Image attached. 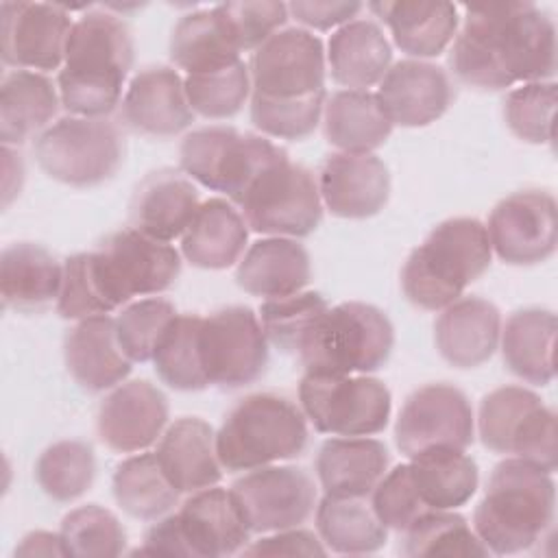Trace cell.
<instances>
[{
  "label": "cell",
  "mask_w": 558,
  "mask_h": 558,
  "mask_svg": "<svg viewBox=\"0 0 558 558\" xmlns=\"http://www.w3.org/2000/svg\"><path fill=\"white\" fill-rule=\"evenodd\" d=\"M453 74L475 89L551 81L556 74V26L534 2L466 7L449 57Z\"/></svg>",
  "instance_id": "obj_1"
},
{
  "label": "cell",
  "mask_w": 558,
  "mask_h": 558,
  "mask_svg": "<svg viewBox=\"0 0 558 558\" xmlns=\"http://www.w3.org/2000/svg\"><path fill=\"white\" fill-rule=\"evenodd\" d=\"M133 37L120 15L94 9L70 31L57 87L61 105L81 118H102L122 98L133 68Z\"/></svg>",
  "instance_id": "obj_2"
},
{
  "label": "cell",
  "mask_w": 558,
  "mask_h": 558,
  "mask_svg": "<svg viewBox=\"0 0 558 558\" xmlns=\"http://www.w3.org/2000/svg\"><path fill=\"white\" fill-rule=\"evenodd\" d=\"M556 484L551 473L521 460H501L473 512V530L490 554H519L534 547L554 523Z\"/></svg>",
  "instance_id": "obj_3"
},
{
  "label": "cell",
  "mask_w": 558,
  "mask_h": 558,
  "mask_svg": "<svg viewBox=\"0 0 558 558\" xmlns=\"http://www.w3.org/2000/svg\"><path fill=\"white\" fill-rule=\"evenodd\" d=\"M493 248L477 218H449L436 225L401 270L405 299L427 312L445 310L490 266Z\"/></svg>",
  "instance_id": "obj_4"
},
{
  "label": "cell",
  "mask_w": 558,
  "mask_h": 558,
  "mask_svg": "<svg viewBox=\"0 0 558 558\" xmlns=\"http://www.w3.org/2000/svg\"><path fill=\"white\" fill-rule=\"evenodd\" d=\"M392 347L395 329L379 307L344 301L316 318L296 355L305 373L368 375L388 362Z\"/></svg>",
  "instance_id": "obj_5"
},
{
  "label": "cell",
  "mask_w": 558,
  "mask_h": 558,
  "mask_svg": "<svg viewBox=\"0 0 558 558\" xmlns=\"http://www.w3.org/2000/svg\"><path fill=\"white\" fill-rule=\"evenodd\" d=\"M305 447L307 423L303 410L275 392L244 397L216 434V456L229 473L292 460Z\"/></svg>",
  "instance_id": "obj_6"
},
{
  "label": "cell",
  "mask_w": 558,
  "mask_h": 558,
  "mask_svg": "<svg viewBox=\"0 0 558 558\" xmlns=\"http://www.w3.org/2000/svg\"><path fill=\"white\" fill-rule=\"evenodd\" d=\"M244 222L272 238H305L323 220V198L314 174L288 155L266 166L238 198Z\"/></svg>",
  "instance_id": "obj_7"
},
{
  "label": "cell",
  "mask_w": 558,
  "mask_h": 558,
  "mask_svg": "<svg viewBox=\"0 0 558 558\" xmlns=\"http://www.w3.org/2000/svg\"><path fill=\"white\" fill-rule=\"evenodd\" d=\"M33 150L50 179L72 187L109 181L124 159L122 135L105 118H61L37 135Z\"/></svg>",
  "instance_id": "obj_8"
},
{
  "label": "cell",
  "mask_w": 558,
  "mask_h": 558,
  "mask_svg": "<svg viewBox=\"0 0 558 558\" xmlns=\"http://www.w3.org/2000/svg\"><path fill=\"white\" fill-rule=\"evenodd\" d=\"M89 262L109 312L133 296L168 290L181 272V257L174 246L153 240L133 227L105 238L89 253Z\"/></svg>",
  "instance_id": "obj_9"
},
{
  "label": "cell",
  "mask_w": 558,
  "mask_h": 558,
  "mask_svg": "<svg viewBox=\"0 0 558 558\" xmlns=\"http://www.w3.org/2000/svg\"><path fill=\"white\" fill-rule=\"evenodd\" d=\"M288 155L270 140L233 126H203L179 146L181 170L201 185L227 194L235 205L248 183L272 161Z\"/></svg>",
  "instance_id": "obj_10"
},
{
  "label": "cell",
  "mask_w": 558,
  "mask_h": 558,
  "mask_svg": "<svg viewBox=\"0 0 558 558\" xmlns=\"http://www.w3.org/2000/svg\"><path fill=\"white\" fill-rule=\"evenodd\" d=\"M299 401L314 429L331 436L379 434L392 410L386 384L368 375L305 373L299 384Z\"/></svg>",
  "instance_id": "obj_11"
},
{
  "label": "cell",
  "mask_w": 558,
  "mask_h": 558,
  "mask_svg": "<svg viewBox=\"0 0 558 558\" xmlns=\"http://www.w3.org/2000/svg\"><path fill=\"white\" fill-rule=\"evenodd\" d=\"M198 349L209 384L242 388L262 377L268 364V340L259 316L244 307H222L201 320Z\"/></svg>",
  "instance_id": "obj_12"
},
{
  "label": "cell",
  "mask_w": 558,
  "mask_h": 558,
  "mask_svg": "<svg viewBox=\"0 0 558 558\" xmlns=\"http://www.w3.org/2000/svg\"><path fill=\"white\" fill-rule=\"evenodd\" d=\"M235 506L251 534L299 527L316 506L312 477L299 466H259L231 484Z\"/></svg>",
  "instance_id": "obj_13"
},
{
  "label": "cell",
  "mask_w": 558,
  "mask_h": 558,
  "mask_svg": "<svg viewBox=\"0 0 558 558\" xmlns=\"http://www.w3.org/2000/svg\"><path fill=\"white\" fill-rule=\"evenodd\" d=\"M323 41L305 28H283L253 50L251 94L277 100L325 92Z\"/></svg>",
  "instance_id": "obj_14"
},
{
  "label": "cell",
  "mask_w": 558,
  "mask_h": 558,
  "mask_svg": "<svg viewBox=\"0 0 558 558\" xmlns=\"http://www.w3.org/2000/svg\"><path fill=\"white\" fill-rule=\"evenodd\" d=\"M475 421L466 395L451 384L416 388L403 403L395 440L403 456L412 458L432 447L466 449L473 442Z\"/></svg>",
  "instance_id": "obj_15"
},
{
  "label": "cell",
  "mask_w": 558,
  "mask_h": 558,
  "mask_svg": "<svg viewBox=\"0 0 558 558\" xmlns=\"http://www.w3.org/2000/svg\"><path fill=\"white\" fill-rule=\"evenodd\" d=\"M490 248L512 266L549 259L558 244L556 198L543 190H523L501 198L486 225Z\"/></svg>",
  "instance_id": "obj_16"
},
{
  "label": "cell",
  "mask_w": 558,
  "mask_h": 558,
  "mask_svg": "<svg viewBox=\"0 0 558 558\" xmlns=\"http://www.w3.org/2000/svg\"><path fill=\"white\" fill-rule=\"evenodd\" d=\"M70 11L48 2L0 4V54L17 70H57L63 65L72 31Z\"/></svg>",
  "instance_id": "obj_17"
},
{
  "label": "cell",
  "mask_w": 558,
  "mask_h": 558,
  "mask_svg": "<svg viewBox=\"0 0 558 558\" xmlns=\"http://www.w3.org/2000/svg\"><path fill=\"white\" fill-rule=\"evenodd\" d=\"M168 399L146 379L116 386L98 408V438L118 453L144 451L161 438L168 425Z\"/></svg>",
  "instance_id": "obj_18"
},
{
  "label": "cell",
  "mask_w": 558,
  "mask_h": 558,
  "mask_svg": "<svg viewBox=\"0 0 558 558\" xmlns=\"http://www.w3.org/2000/svg\"><path fill=\"white\" fill-rule=\"evenodd\" d=\"M375 96L392 126L416 129L436 122L449 109L453 87L440 65L403 59L388 68Z\"/></svg>",
  "instance_id": "obj_19"
},
{
  "label": "cell",
  "mask_w": 558,
  "mask_h": 558,
  "mask_svg": "<svg viewBox=\"0 0 558 558\" xmlns=\"http://www.w3.org/2000/svg\"><path fill=\"white\" fill-rule=\"evenodd\" d=\"M323 205L338 218L362 220L379 214L390 196V172L386 163L366 153L329 155L318 172Z\"/></svg>",
  "instance_id": "obj_20"
},
{
  "label": "cell",
  "mask_w": 558,
  "mask_h": 558,
  "mask_svg": "<svg viewBox=\"0 0 558 558\" xmlns=\"http://www.w3.org/2000/svg\"><path fill=\"white\" fill-rule=\"evenodd\" d=\"M126 126L150 137H172L194 122L183 78L166 65L140 70L122 98Z\"/></svg>",
  "instance_id": "obj_21"
},
{
  "label": "cell",
  "mask_w": 558,
  "mask_h": 558,
  "mask_svg": "<svg viewBox=\"0 0 558 558\" xmlns=\"http://www.w3.org/2000/svg\"><path fill=\"white\" fill-rule=\"evenodd\" d=\"M174 517L192 558L238 554L251 536L231 490L225 488L209 486L192 493Z\"/></svg>",
  "instance_id": "obj_22"
},
{
  "label": "cell",
  "mask_w": 558,
  "mask_h": 558,
  "mask_svg": "<svg viewBox=\"0 0 558 558\" xmlns=\"http://www.w3.org/2000/svg\"><path fill=\"white\" fill-rule=\"evenodd\" d=\"M501 314L480 296H460L440 310L434 340L440 357L456 368H475L493 357L499 347Z\"/></svg>",
  "instance_id": "obj_23"
},
{
  "label": "cell",
  "mask_w": 558,
  "mask_h": 558,
  "mask_svg": "<svg viewBox=\"0 0 558 558\" xmlns=\"http://www.w3.org/2000/svg\"><path fill=\"white\" fill-rule=\"evenodd\" d=\"M65 368L87 392H102L120 386L131 373V360L122 351L116 318L107 314L78 320L63 342Z\"/></svg>",
  "instance_id": "obj_24"
},
{
  "label": "cell",
  "mask_w": 558,
  "mask_h": 558,
  "mask_svg": "<svg viewBox=\"0 0 558 558\" xmlns=\"http://www.w3.org/2000/svg\"><path fill=\"white\" fill-rule=\"evenodd\" d=\"M157 462L179 493H196L216 486L222 466L216 456V434L198 416H183L168 425L157 445Z\"/></svg>",
  "instance_id": "obj_25"
},
{
  "label": "cell",
  "mask_w": 558,
  "mask_h": 558,
  "mask_svg": "<svg viewBox=\"0 0 558 558\" xmlns=\"http://www.w3.org/2000/svg\"><path fill=\"white\" fill-rule=\"evenodd\" d=\"M198 207V190L187 177L174 170H159L148 174L135 190L131 222L133 229L153 240L172 242L174 238H183Z\"/></svg>",
  "instance_id": "obj_26"
},
{
  "label": "cell",
  "mask_w": 558,
  "mask_h": 558,
  "mask_svg": "<svg viewBox=\"0 0 558 558\" xmlns=\"http://www.w3.org/2000/svg\"><path fill=\"white\" fill-rule=\"evenodd\" d=\"M390 464L388 447L366 436L329 438L316 453V475L325 495L368 497Z\"/></svg>",
  "instance_id": "obj_27"
},
{
  "label": "cell",
  "mask_w": 558,
  "mask_h": 558,
  "mask_svg": "<svg viewBox=\"0 0 558 558\" xmlns=\"http://www.w3.org/2000/svg\"><path fill=\"white\" fill-rule=\"evenodd\" d=\"M310 279V253L292 238H266L253 242L235 270L238 286L244 292L264 299L301 292Z\"/></svg>",
  "instance_id": "obj_28"
},
{
  "label": "cell",
  "mask_w": 558,
  "mask_h": 558,
  "mask_svg": "<svg viewBox=\"0 0 558 558\" xmlns=\"http://www.w3.org/2000/svg\"><path fill=\"white\" fill-rule=\"evenodd\" d=\"M368 9L390 28L401 52L416 59L438 57L458 31V9L451 2L384 0L371 2Z\"/></svg>",
  "instance_id": "obj_29"
},
{
  "label": "cell",
  "mask_w": 558,
  "mask_h": 558,
  "mask_svg": "<svg viewBox=\"0 0 558 558\" xmlns=\"http://www.w3.org/2000/svg\"><path fill=\"white\" fill-rule=\"evenodd\" d=\"M248 225L227 198L201 203L192 225L181 238L183 257L203 270H225L242 259Z\"/></svg>",
  "instance_id": "obj_30"
},
{
  "label": "cell",
  "mask_w": 558,
  "mask_h": 558,
  "mask_svg": "<svg viewBox=\"0 0 558 558\" xmlns=\"http://www.w3.org/2000/svg\"><path fill=\"white\" fill-rule=\"evenodd\" d=\"M325 59L338 85L368 92L386 76L392 63V48L375 22L351 20L329 37Z\"/></svg>",
  "instance_id": "obj_31"
},
{
  "label": "cell",
  "mask_w": 558,
  "mask_h": 558,
  "mask_svg": "<svg viewBox=\"0 0 558 558\" xmlns=\"http://www.w3.org/2000/svg\"><path fill=\"white\" fill-rule=\"evenodd\" d=\"M556 314L541 307H525L508 316L501 327L504 364L519 379L547 386L556 377Z\"/></svg>",
  "instance_id": "obj_32"
},
{
  "label": "cell",
  "mask_w": 558,
  "mask_h": 558,
  "mask_svg": "<svg viewBox=\"0 0 558 558\" xmlns=\"http://www.w3.org/2000/svg\"><path fill=\"white\" fill-rule=\"evenodd\" d=\"M325 140L342 153L366 155L379 148L392 133V122L371 92L340 89L323 107Z\"/></svg>",
  "instance_id": "obj_33"
},
{
  "label": "cell",
  "mask_w": 558,
  "mask_h": 558,
  "mask_svg": "<svg viewBox=\"0 0 558 558\" xmlns=\"http://www.w3.org/2000/svg\"><path fill=\"white\" fill-rule=\"evenodd\" d=\"M63 266L33 242L9 244L0 255V290L4 307L37 310L59 296Z\"/></svg>",
  "instance_id": "obj_34"
},
{
  "label": "cell",
  "mask_w": 558,
  "mask_h": 558,
  "mask_svg": "<svg viewBox=\"0 0 558 558\" xmlns=\"http://www.w3.org/2000/svg\"><path fill=\"white\" fill-rule=\"evenodd\" d=\"M414 488L429 510H456L477 490V464L464 449L432 447L408 462Z\"/></svg>",
  "instance_id": "obj_35"
},
{
  "label": "cell",
  "mask_w": 558,
  "mask_h": 558,
  "mask_svg": "<svg viewBox=\"0 0 558 558\" xmlns=\"http://www.w3.org/2000/svg\"><path fill=\"white\" fill-rule=\"evenodd\" d=\"M59 94L39 72L13 70L0 85V140L4 146L22 144L57 116Z\"/></svg>",
  "instance_id": "obj_36"
},
{
  "label": "cell",
  "mask_w": 558,
  "mask_h": 558,
  "mask_svg": "<svg viewBox=\"0 0 558 558\" xmlns=\"http://www.w3.org/2000/svg\"><path fill=\"white\" fill-rule=\"evenodd\" d=\"M316 530L323 545L336 554H373L388 541V527L364 497L325 495L316 506Z\"/></svg>",
  "instance_id": "obj_37"
},
{
  "label": "cell",
  "mask_w": 558,
  "mask_h": 558,
  "mask_svg": "<svg viewBox=\"0 0 558 558\" xmlns=\"http://www.w3.org/2000/svg\"><path fill=\"white\" fill-rule=\"evenodd\" d=\"M179 495L181 493L163 475L155 453H137L116 466L113 497L133 519H161L177 506Z\"/></svg>",
  "instance_id": "obj_38"
},
{
  "label": "cell",
  "mask_w": 558,
  "mask_h": 558,
  "mask_svg": "<svg viewBox=\"0 0 558 558\" xmlns=\"http://www.w3.org/2000/svg\"><path fill=\"white\" fill-rule=\"evenodd\" d=\"M170 59L185 74L214 72L238 63L240 50L227 39L211 9L183 15L170 37Z\"/></svg>",
  "instance_id": "obj_39"
},
{
  "label": "cell",
  "mask_w": 558,
  "mask_h": 558,
  "mask_svg": "<svg viewBox=\"0 0 558 558\" xmlns=\"http://www.w3.org/2000/svg\"><path fill=\"white\" fill-rule=\"evenodd\" d=\"M201 320L198 314H177L153 353L155 373L174 390L196 392L209 386L198 349Z\"/></svg>",
  "instance_id": "obj_40"
},
{
  "label": "cell",
  "mask_w": 558,
  "mask_h": 558,
  "mask_svg": "<svg viewBox=\"0 0 558 558\" xmlns=\"http://www.w3.org/2000/svg\"><path fill=\"white\" fill-rule=\"evenodd\" d=\"M403 556H488L490 551L462 514L429 510L403 530Z\"/></svg>",
  "instance_id": "obj_41"
},
{
  "label": "cell",
  "mask_w": 558,
  "mask_h": 558,
  "mask_svg": "<svg viewBox=\"0 0 558 558\" xmlns=\"http://www.w3.org/2000/svg\"><path fill=\"white\" fill-rule=\"evenodd\" d=\"M96 477L94 449L83 440H59L46 447L35 464L39 488L54 501L68 504L89 490Z\"/></svg>",
  "instance_id": "obj_42"
},
{
  "label": "cell",
  "mask_w": 558,
  "mask_h": 558,
  "mask_svg": "<svg viewBox=\"0 0 558 558\" xmlns=\"http://www.w3.org/2000/svg\"><path fill=\"white\" fill-rule=\"evenodd\" d=\"M59 536L65 556L74 558H111L120 556L126 545V532L120 519L98 504L68 512L61 521Z\"/></svg>",
  "instance_id": "obj_43"
},
{
  "label": "cell",
  "mask_w": 558,
  "mask_h": 558,
  "mask_svg": "<svg viewBox=\"0 0 558 558\" xmlns=\"http://www.w3.org/2000/svg\"><path fill=\"white\" fill-rule=\"evenodd\" d=\"M183 85L192 111L211 120L233 118L251 96V74L242 59L214 72L185 74Z\"/></svg>",
  "instance_id": "obj_44"
},
{
  "label": "cell",
  "mask_w": 558,
  "mask_h": 558,
  "mask_svg": "<svg viewBox=\"0 0 558 558\" xmlns=\"http://www.w3.org/2000/svg\"><path fill=\"white\" fill-rule=\"evenodd\" d=\"M541 403V397L523 386H501L488 392L477 414L482 445L495 453H510L523 421Z\"/></svg>",
  "instance_id": "obj_45"
},
{
  "label": "cell",
  "mask_w": 558,
  "mask_h": 558,
  "mask_svg": "<svg viewBox=\"0 0 558 558\" xmlns=\"http://www.w3.org/2000/svg\"><path fill=\"white\" fill-rule=\"evenodd\" d=\"M327 307L329 303L320 292L301 290L279 299H266L259 305V323L272 347L296 355L301 340Z\"/></svg>",
  "instance_id": "obj_46"
},
{
  "label": "cell",
  "mask_w": 558,
  "mask_h": 558,
  "mask_svg": "<svg viewBox=\"0 0 558 558\" xmlns=\"http://www.w3.org/2000/svg\"><path fill=\"white\" fill-rule=\"evenodd\" d=\"M556 111V83H523L508 92L504 118L508 129L527 144H551Z\"/></svg>",
  "instance_id": "obj_47"
},
{
  "label": "cell",
  "mask_w": 558,
  "mask_h": 558,
  "mask_svg": "<svg viewBox=\"0 0 558 558\" xmlns=\"http://www.w3.org/2000/svg\"><path fill=\"white\" fill-rule=\"evenodd\" d=\"M323 107L325 92L292 100H277L251 94V122L268 137L296 142L314 133L323 118Z\"/></svg>",
  "instance_id": "obj_48"
},
{
  "label": "cell",
  "mask_w": 558,
  "mask_h": 558,
  "mask_svg": "<svg viewBox=\"0 0 558 558\" xmlns=\"http://www.w3.org/2000/svg\"><path fill=\"white\" fill-rule=\"evenodd\" d=\"M177 307L168 299H140L126 305L116 318V333L122 351L131 362H148L166 333L168 325L177 318Z\"/></svg>",
  "instance_id": "obj_49"
},
{
  "label": "cell",
  "mask_w": 558,
  "mask_h": 558,
  "mask_svg": "<svg viewBox=\"0 0 558 558\" xmlns=\"http://www.w3.org/2000/svg\"><path fill=\"white\" fill-rule=\"evenodd\" d=\"M227 39L240 50H257L288 22V4L275 0L222 2L211 7Z\"/></svg>",
  "instance_id": "obj_50"
},
{
  "label": "cell",
  "mask_w": 558,
  "mask_h": 558,
  "mask_svg": "<svg viewBox=\"0 0 558 558\" xmlns=\"http://www.w3.org/2000/svg\"><path fill=\"white\" fill-rule=\"evenodd\" d=\"M371 508L388 530L397 532H403L418 517L429 512L414 488L408 464H399L392 471H386V475L371 493Z\"/></svg>",
  "instance_id": "obj_51"
},
{
  "label": "cell",
  "mask_w": 558,
  "mask_h": 558,
  "mask_svg": "<svg viewBox=\"0 0 558 558\" xmlns=\"http://www.w3.org/2000/svg\"><path fill=\"white\" fill-rule=\"evenodd\" d=\"M57 312L70 320L109 314V307L92 272L89 253H76L65 259L61 290L57 296Z\"/></svg>",
  "instance_id": "obj_52"
},
{
  "label": "cell",
  "mask_w": 558,
  "mask_h": 558,
  "mask_svg": "<svg viewBox=\"0 0 558 558\" xmlns=\"http://www.w3.org/2000/svg\"><path fill=\"white\" fill-rule=\"evenodd\" d=\"M242 554L244 556H325L327 547L312 532L290 527L281 532H270V536H264L253 545H246Z\"/></svg>",
  "instance_id": "obj_53"
},
{
  "label": "cell",
  "mask_w": 558,
  "mask_h": 558,
  "mask_svg": "<svg viewBox=\"0 0 558 558\" xmlns=\"http://www.w3.org/2000/svg\"><path fill=\"white\" fill-rule=\"evenodd\" d=\"M364 9L362 2H290L288 13L316 31H329L340 28L349 24L360 11Z\"/></svg>",
  "instance_id": "obj_54"
},
{
  "label": "cell",
  "mask_w": 558,
  "mask_h": 558,
  "mask_svg": "<svg viewBox=\"0 0 558 558\" xmlns=\"http://www.w3.org/2000/svg\"><path fill=\"white\" fill-rule=\"evenodd\" d=\"M15 556H65L59 534L52 532H28L15 547Z\"/></svg>",
  "instance_id": "obj_55"
}]
</instances>
